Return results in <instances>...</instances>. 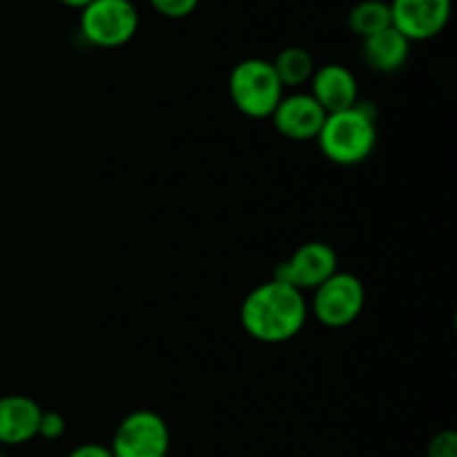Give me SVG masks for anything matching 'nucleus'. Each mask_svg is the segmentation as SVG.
Masks as SVG:
<instances>
[{
	"label": "nucleus",
	"mask_w": 457,
	"mask_h": 457,
	"mask_svg": "<svg viewBox=\"0 0 457 457\" xmlns=\"http://www.w3.org/2000/svg\"><path fill=\"white\" fill-rule=\"evenodd\" d=\"M411 56V40L404 38L395 27L378 31L361 40V58L370 70L379 74H393L402 70Z\"/></svg>",
	"instance_id": "12"
},
{
	"label": "nucleus",
	"mask_w": 457,
	"mask_h": 457,
	"mask_svg": "<svg viewBox=\"0 0 457 457\" xmlns=\"http://www.w3.org/2000/svg\"><path fill=\"white\" fill-rule=\"evenodd\" d=\"M128 3H132V4H137V0H128Z\"/></svg>",
	"instance_id": "20"
},
{
	"label": "nucleus",
	"mask_w": 457,
	"mask_h": 457,
	"mask_svg": "<svg viewBox=\"0 0 457 457\" xmlns=\"http://www.w3.org/2000/svg\"><path fill=\"white\" fill-rule=\"evenodd\" d=\"M43 409L27 395L0 397V446H18L38 437Z\"/></svg>",
	"instance_id": "11"
},
{
	"label": "nucleus",
	"mask_w": 457,
	"mask_h": 457,
	"mask_svg": "<svg viewBox=\"0 0 457 457\" xmlns=\"http://www.w3.org/2000/svg\"><path fill=\"white\" fill-rule=\"evenodd\" d=\"M370 103H357L351 110L335 112L326 116L321 125L320 150L330 163L337 165H360L370 159L378 145V125Z\"/></svg>",
	"instance_id": "2"
},
{
	"label": "nucleus",
	"mask_w": 457,
	"mask_h": 457,
	"mask_svg": "<svg viewBox=\"0 0 457 457\" xmlns=\"http://www.w3.org/2000/svg\"><path fill=\"white\" fill-rule=\"evenodd\" d=\"M346 25L361 40L386 29V27L393 25L388 3L386 0H360L348 12Z\"/></svg>",
	"instance_id": "14"
},
{
	"label": "nucleus",
	"mask_w": 457,
	"mask_h": 457,
	"mask_svg": "<svg viewBox=\"0 0 457 457\" xmlns=\"http://www.w3.org/2000/svg\"><path fill=\"white\" fill-rule=\"evenodd\" d=\"M170 428L159 413L147 409L132 411L116 427L110 451L114 457H168Z\"/></svg>",
	"instance_id": "6"
},
{
	"label": "nucleus",
	"mask_w": 457,
	"mask_h": 457,
	"mask_svg": "<svg viewBox=\"0 0 457 457\" xmlns=\"http://www.w3.org/2000/svg\"><path fill=\"white\" fill-rule=\"evenodd\" d=\"M67 422L61 413L56 411H43L38 424V437H45V440H61L65 436Z\"/></svg>",
	"instance_id": "17"
},
{
	"label": "nucleus",
	"mask_w": 457,
	"mask_h": 457,
	"mask_svg": "<svg viewBox=\"0 0 457 457\" xmlns=\"http://www.w3.org/2000/svg\"><path fill=\"white\" fill-rule=\"evenodd\" d=\"M232 105L248 119H270L284 98V85L277 79L270 61L245 58L237 62L228 79Z\"/></svg>",
	"instance_id": "3"
},
{
	"label": "nucleus",
	"mask_w": 457,
	"mask_h": 457,
	"mask_svg": "<svg viewBox=\"0 0 457 457\" xmlns=\"http://www.w3.org/2000/svg\"><path fill=\"white\" fill-rule=\"evenodd\" d=\"M337 270L339 259L333 245L324 244V241H308L275 268L272 279L284 281L303 293V290L320 288Z\"/></svg>",
	"instance_id": "7"
},
{
	"label": "nucleus",
	"mask_w": 457,
	"mask_h": 457,
	"mask_svg": "<svg viewBox=\"0 0 457 457\" xmlns=\"http://www.w3.org/2000/svg\"><path fill=\"white\" fill-rule=\"evenodd\" d=\"M147 3L152 4V9L156 13H161L165 18H172V21L187 18L199 7V0H147Z\"/></svg>",
	"instance_id": "15"
},
{
	"label": "nucleus",
	"mask_w": 457,
	"mask_h": 457,
	"mask_svg": "<svg viewBox=\"0 0 457 457\" xmlns=\"http://www.w3.org/2000/svg\"><path fill=\"white\" fill-rule=\"evenodd\" d=\"M427 457H457V433L451 428L436 433L428 442Z\"/></svg>",
	"instance_id": "16"
},
{
	"label": "nucleus",
	"mask_w": 457,
	"mask_h": 457,
	"mask_svg": "<svg viewBox=\"0 0 457 457\" xmlns=\"http://www.w3.org/2000/svg\"><path fill=\"white\" fill-rule=\"evenodd\" d=\"M391 22L411 43H424L446 29L453 0H388Z\"/></svg>",
	"instance_id": "8"
},
{
	"label": "nucleus",
	"mask_w": 457,
	"mask_h": 457,
	"mask_svg": "<svg viewBox=\"0 0 457 457\" xmlns=\"http://www.w3.org/2000/svg\"><path fill=\"white\" fill-rule=\"evenodd\" d=\"M311 94L326 114L351 110L360 103V87L357 79L346 65L328 62V65L317 67L311 79Z\"/></svg>",
	"instance_id": "10"
},
{
	"label": "nucleus",
	"mask_w": 457,
	"mask_h": 457,
	"mask_svg": "<svg viewBox=\"0 0 457 457\" xmlns=\"http://www.w3.org/2000/svg\"><path fill=\"white\" fill-rule=\"evenodd\" d=\"M67 457H114V455H112L110 446L96 445V442H87V445H80L76 446V449H71Z\"/></svg>",
	"instance_id": "18"
},
{
	"label": "nucleus",
	"mask_w": 457,
	"mask_h": 457,
	"mask_svg": "<svg viewBox=\"0 0 457 457\" xmlns=\"http://www.w3.org/2000/svg\"><path fill=\"white\" fill-rule=\"evenodd\" d=\"M138 22L137 4L128 0H92L80 9V34L101 49L128 45L137 36Z\"/></svg>",
	"instance_id": "4"
},
{
	"label": "nucleus",
	"mask_w": 457,
	"mask_h": 457,
	"mask_svg": "<svg viewBox=\"0 0 457 457\" xmlns=\"http://www.w3.org/2000/svg\"><path fill=\"white\" fill-rule=\"evenodd\" d=\"M272 70H275L279 83L286 87H302V85L311 83L312 74H315V58L308 49L290 45L284 47L275 58L270 61Z\"/></svg>",
	"instance_id": "13"
},
{
	"label": "nucleus",
	"mask_w": 457,
	"mask_h": 457,
	"mask_svg": "<svg viewBox=\"0 0 457 457\" xmlns=\"http://www.w3.org/2000/svg\"><path fill=\"white\" fill-rule=\"evenodd\" d=\"M308 320V302L302 290L270 279L250 290L241 303V326L262 344H284L302 333Z\"/></svg>",
	"instance_id": "1"
},
{
	"label": "nucleus",
	"mask_w": 457,
	"mask_h": 457,
	"mask_svg": "<svg viewBox=\"0 0 457 457\" xmlns=\"http://www.w3.org/2000/svg\"><path fill=\"white\" fill-rule=\"evenodd\" d=\"M58 3L65 4V7H71V9H83V7H87L92 0H58Z\"/></svg>",
	"instance_id": "19"
},
{
	"label": "nucleus",
	"mask_w": 457,
	"mask_h": 457,
	"mask_svg": "<svg viewBox=\"0 0 457 457\" xmlns=\"http://www.w3.org/2000/svg\"><path fill=\"white\" fill-rule=\"evenodd\" d=\"M326 116L328 114L321 110V105L311 94L297 92L290 96L284 94L270 119L281 137L290 138V141H312L320 137Z\"/></svg>",
	"instance_id": "9"
},
{
	"label": "nucleus",
	"mask_w": 457,
	"mask_h": 457,
	"mask_svg": "<svg viewBox=\"0 0 457 457\" xmlns=\"http://www.w3.org/2000/svg\"><path fill=\"white\" fill-rule=\"evenodd\" d=\"M0 457H4V455H3V446H0Z\"/></svg>",
	"instance_id": "21"
},
{
	"label": "nucleus",
	"mask_w": 457,
	"mask_h": 457,
	"mask_svg": "<svg viewBox=\"0 0 457 457\" xmlns=\"http://www.w3.org/2000/svg\"><path fill=\"white\" fill-rule=\"evenodd\" d=\"M311 311L326 328H346L361 315L366 303V288L360 277L351 272H335L320 288L312 290Z\"/></svg>",
	"instance_id": "5"
}]
</instances>
